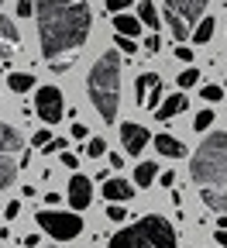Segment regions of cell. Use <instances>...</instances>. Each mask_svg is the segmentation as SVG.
I'll return each instance as SVG.
<instances>
[{
    "mask_svg": "<svg viewBox=\"0 0 227 248\" xmlns=\"http://www.w3.org/2000/svg\"><path fill=\"white\" fill-rule=\"evenodd\" d=\"M35 21H38V45L48 62H59L62 55L83 48L93 28L86 0H35Z\"/></svg>",
    "mask_w": 227,
    "mask_h": 248,
    "instance_id": "6da1fadb",
    "label": "cell"
},
{
    "mask_svg": "<svg viewBox=\"0 0 227 248\" xmlns=\"http://www.w3.org/2000/svg\"><path fill=\"white\" fill-rule=\"evenodd\" d=\"M86 93H90L93 110L100 114V121L114 124L117 121V107H121V55L117 52H104L90 66Z\"/></svg>",
    "mask_w": 227,
    "mask_h": 248,
    "instance_id": "7a4b0ae2",
    "label": "cell"
},
{
    "mask_svg": "<svg viewBox=\"0 0 227 248\" xmlns=\"http://www.w3.org/2000/svg\"><path fill=\"white\" fill-rule=\"evenodd\" d=\"M189 176L200 190H227V135L213 131L189 159Z\"/></svg>",
    "mask_w": 227,
    "mask_h": 248,
    "instance_id": "3957f363",
    "label": "cell"
},
{
    "mask_svg": "<svg viewBox=\"0 0 227 248\" xmlns=\"http://www.w3.org/2000/svg\"><path fill=\"white\" fill-rule=\"evenodd\" d=\"M107 248H179V245H176V228L166 217L145 214L124 231H117Z\"/></svg>",
    "mask_w": 227,
    "mask_h": 248,
    "instance_id": "277c9868",
    "label": "cell"
},
{
    "mask_svg": "<svg viewBox=\"0 0 227 248\" xmlns=\"http://www.w3.org/2000/svg\"><path fill=\"white\" fill-rule=\"evenodd\" d=\"M203 11H207V0H166V11L162 14H166L179 45L197 31V24L203 21Z\"/></svg>",
    "mask_w": 227,
    "mask_h": 248,
    "instance_id": "5b68a950",
    "label": "cell"
},
{
    "mask_svg": "<svg viewBox=\"0 0 227 248\" xmlns=\"http://www.w3.org/2000/svg\"><path fill=\"white\" fill-rule=\"evenodd\" d=\"M35 221L45 234H52L55 241H73L83 234V217L73 210H38Z\"/></svg>",
    "mask_w": 227,
    "mask_h": 248,
    "instance_id": "8992f818",
    "label": "cell"
},
{
    "mask_svg": "<svg viewBox=\"0 0 227 248\" xmlns=\"http://www.w3.org/2000/svg\"><path fill=\"white\" fill-rule=\"evenodd\" d=\"M35 114L45 124H59L62 114H66V100H62V90L59 86H38L35 90Z\"/></svg>",
    "mask_w": 227,
    "mask_h": 248,
    "instance_id": "52a82bcc",
    "label": "cell"
},
{
    "mask_svg": "<svg viewBox=\"0 0 227 248\" xmlns=\"http://www.w3.org/2000/svg\"><path fill=\"white\" fill-rule=\"evenodd\" d=\"M135 100H138V107H145V110H158V107H162V79H158L155 73H141V76H138V83H135Z\"/></svg>",
    "mask_w": 227,
    "mask_h": 248,
    "instance_id": "ba28073f",
    "label": "cell"
},
{
    "mask_svg": "<svg viewBox=\"0 0 227 248\" xmlns=\"http://www.w3.org/2000/svg\"><path fill=\"white\" fill-rule=\"evenodd\" d=\"M66 200L73 203V210H86V207L93 203V183H90L86 176L73 172V176H69V190H66Z\"/></svg>",
    "mask_w": 227,
    "mask_h": 248,
    "instance_id": "9c48e42d",
    "label": "cell"
},
{
    "mask_svg": "<svg viewBox=\"0 0 227 248\" xmlns=\"http://www.w3.org/2000/svg\"><path fill=\"white\" fill-rule=\"evenodd\" d=\"M148 141H151L148 128H141V124H121V145L127 155H141Z\"/></svg>",
    "mask_w": 227,
    "mask_h": 248,
    "instance_id": "30bf717a",
    "label": "cell"
},
{
    "mask_svg": "<svg viewBox=\"0 0 227 248\" xmlns=\"http://www.w3.org/2000/svg\"><path fill=\"white\" fill-rule=\"evenodd\" d=\"M21 45V35H17V24L11 17H0V62L11 59Z\"/></svg>",
    "mask_w": 227,
    "mask_h": 248,
    "instance_id": "8fae6325",
    "label": "cell"
},
{
    "mask_svg": "<svg viewBox=\"0 0 227 248\" xmlns=\"http://www.w3.org/2000/svg\"><path fill=\"white\" fill-rule=\"evenodd\" d=\"M100 193H104L110 203H124V200L135 197V183H127V179H107Z\"/></svg>",
    "mask_w": 227,
    "mask_h": 248,
    "instance_id": "7c38bea8",
    "label": "cell"
},
{
    "mask_svg": "<svg viewBox=\"0 0 227 248\" xmlns=\"http://www.w3.org/2000/svg\"><path fill=\"white\" fill-rule=\"evenodd\" d=\"M186 107H189V100H186V93L179 90V93H172V97L162 100V107L155 110V117H158V121H172V117H176V114H182Z\"/></svg>",
    "mask_w": 227,
    "mask_h": 248,
    "instance_id": "4fadbf2b",
    "label": "cell"
},
{
    "mask_svg": "<svg viewBox=\"0 0 227 248\" xmlns=\"http://www.w3.org/2000/svg\"><path fill=\"white\" fill-rule=\"evenodd\" d=\"M21 145H24L21 131L0 121V155H14V152H21Z\"/></svg>",
    "mask_w": 227,
    "mask_h": 248,
    "instance_id": "5bb4252c",
    "label": "cell"
},
{
    "mask_svg": "<svg viewBox=\"0 0 227 248\" xmlns=\"http://www.w3.org/2000/svg\"><path fill=\"white\" fill-rule=\"evenodd\" d=\"M155 152H162L166 159H182L186 155V145L172 135H155Z\"/></svg>",
    "mask_w": 227,
    "mask_h": 248,
    "instance_id": "9a60e30c",
    "label": "cell"
},
{
    "mask_svg": "<svg viewBox=\"0 0 227 248\" xmlns=\"http://www.w3.org/2000/svg\"><path fill=\"white\" fill-rule=\"evenodd\" d=\"M114 31H117V35H127V38H138V35H141V17L114 14Z\"/></svg>",
    "mask_w": 227,
    "mask_h": 248,
    "instance_id": "2e32d148",
    "label": "cell"
},
{
    "mask_svg": "<svg viewBox=\"0 0 227 248\" xmlns=\"http://www.w3.org/2000/svg\"><path fill=\"white\" fill-rule=\"evenodd\" d=\"M14 179H17V162L11 155H0V190H7Z\"/></svg>",
    "mask_w": 227,
    "mask_h": 248,
    "instance_id": "e0dca14e",
    "label": "cell"
},
{
    "mask_svg": "<svg viewBox=\"0 0 227 248\" xmlns=\"http://www.w3.org/2000/svg\"><path fill=\"white\" fill-rule=\"evenodd\" d=\"M7 86H11L14 93H28L31 86H35V76H31V73H11V76H7Z\"/></svg>",
    "mask_w": 227,
    "mask_h": 248,
    "instance_id": "ac0fdd59",
    "label": "cell"
},
{
    "mask_svg": "<svg viewBox=\"0 0 227 248\" xmlns=\"http://www.w3.org/2000/svg\"><path fill=\"white\" fill-rule=\"evenodd\" d=\"M213 31H217L213 17H203V21L197 24V31H193V42H197V45H207V42L213 38Z\"/></svg>",
    "mask_w": 227,
    "mask_h": 248,
    "instance_id": "d6986e66",
    "label": "cell"
},
{
    "mask_svg": "<svg viewBox=\"0 0 227 248\" xmlns=\"http://www.w3.org/2000/svg\"><path fill=\"white\" fill-rule=\"evenodd\" d=\"M138 17H141V24H148V28L158 31V11H155L151 0H141V4H138Z\"/></svg>",
    "mask_w": 227,
    "mask_h": 248,
    "instance_id": "ffe728a7",
    "label": "cell"
},
{
    "mask_svg": "<svg viewBox=\"0 0 227 248\" xmlns=\"http://www.w3.org/2000/svg\"><path fill=\"white\" fill-rule=\"evenodd\" d=\"M155 183V162H141L135 169V186H151Z\"/></svg>",
    "mask_w": 227,
    "mask_h": 248,
    "instance_id": "44dd1931",
    "label": "cell"
},
{
    "mask_svg": "<svg viewBox=\"0 0 227 248\" xmlns=\"http://www.w3.org/2000/svg\"><path fill=\"white\" fill-rule=\"evenodd\" d=\"M176 83H179L182 90H189V86H197V83H200V69H182V73L176 76Z\"/></svg>",
    "mask_w": 227,
    "mask_h": 248,
    "instance_id": "7402d4cb",
    "label": "cell"
},
{
    "mask_svg": "<svg viewBox=\"0 0 227 248\" xmlns=\"http://www.w3.org/2000/svg\"><path fill=\"white\" fill-rule=\"evenodd\" d=\"M86 155H90V159L107 155V141H104V138H90V141H86Z\"/></svg>",
    "mask_w": 227,
    "mask_h": 248,
    "instance_id": "603a6c76",
    "label": "cell"
},
{
    "mask_svg": "<svg viewBox=\"0 0 227 248\" xmlns=\"http://www.w3.org/2000/svg\"><path fill=\"white\" fill-rule=\"evenodd\" d=\"M200 97H203L207 104H217V100L224 97V86H213V83H207V86H200Z\"/></svg>",
    "mask_w": 227,
    "mask_h": 248,
    "instance_id": "cb8c5ba5",
    "label": "cell"
},
{
    "mask_svg": "<svg viewBox=\"0 0 227 248\" xmlns=\"http://www.w3.org/2000/svg\"><path fill=\"white\" fill-rule=\"evenodd\" d=\"M210 124H213V110H200L197 121H193V128H197V131H207Z\"/></svg>",
    "mask_w": 227,
    "mask_h": 248,
    "instance_id": "d4e9b609",
    "label": "cell"
},
{
    "mask_svg": "<svg viewBox=\"0 0 227 248\" xmlns=\"http://www.w3.org/2000/svg\"><path fill=\"white\" fill-rule=\"evenodd\" d=\"M114 42H117V48H121V52H127V55H135V52H138V45H135V38H127V35H117Z\"/></svg>",
    "mask_w": 227,
    "mask_h": 248,
    "instance_id": "484cf974",
    "label": "cell"
},
{
    "mask_svg": "<svg viewBox=\"0 0 227 248\" xmlns=\"http://www.w3.org/2000/svg\"><path fill=\"white\" fill-rule=\"evenodd\" d=\"M35 14V0H17V17H31Z\"/></svg>",
    "mask_w": 227,
    "mask_h": 248,
    "instance_id": "4316f807",
    "label": "cell"
},
{
    "mask_svg": "<svg viewBox=\"0 0 227 248\" xmlns=\"http://www.w3.org/2000/svg\"><path fill=\"white\" fill-rule=\"evenodd\" d=\"M107 217H110V221H124V217H127V210H124L121 203H110V207H107Z\"/></svg>",
    "mask_w": 227,
    "mask_h": 248,
    "instance_id": "83f0119b",
    "label": "cell"
},
{
    "mask_svg": "<svg viewBox=\"0 0 227 248\" xmlns=\"http://www.w3.org/2000/svg\"><path fill=\"white\" fill-rule=\"evenodd\" d=\"M127 7H131V0H107V11H114V14H124Z\"/></svg>",
    "mask_w": 227,
    "mask_h": 248,
    "instance_id": "f1b7e54d",
    "label": "cell"
},
{
    "mask_svg": "<svg viewBox=\"0 0 227 248\" xmlns=\"http://www.w3.org/2000/svg\"><path fill=\"white\" fill-rule=\"evenodd\" d=\"M42 152H45V155H48V152H66V138H52Z\"/></svg>",
    "mask_w": 227,
    "mask_h": 248,
    "instance_id": "f546056e",
    "label": "cell"
},
{
    "mask_svg": "<svg viewBox=\"0 0 227 248\" xmlns=\"http://www.w3.org/2000/svg\"><path fill=\"white\" fill-rule=\"evenodd\" d=\"M59 159H62V166H66V169H76V166H79V159H76L73 152H59Z\"/></svg>",
    "mask_w": 227,
    "mask_h": 248,
    "instance_id": "4dcf8cb0",
    "label": "cell"
},
{
    "mask_svg": "<svg viewBox=\"0 0 227 248\" xmlns=\"http://www.w3.org/2000/svg\"><path fill=\"white\" fill-rule=\"evenodd\" d=\"M48 141H52V131H38L35 138H31V145H35V148H45Z\"/></svg>",
    "mask_w": 227,
    "mask_h": 248,
    "instance_id": "1f68e13d",
    "label": "cell"
},
{
    "mask_svg": "<svg viewBox=\"0 0 227 248\" xmlns=\"http://www.w3.org/2000/svg\"><path fill=\"white\" fill-rule=\"evenodd\" d=\"M145 48H148L151 55H155V52L162 48V38H158V31H155V35H148V38H145Z\"/></svg>",
    "mask_w": 227,
    "mask_h": 248,
    "instance_id": "d6a6232c",
    "label": "cell"
},
{
    "mask_svg": "<svg viewBox=\"0 0 227 248\" xmlns=\"http://www.w3.org/2000/svg\"><path fill=\"white\" fill-rule=\"evenodd\" d=\"M17 214H21V203H17V200H11V203L4 207V217H7V221H14Z\"/></svg>",
    "mask_w": 227,
    "mask_h": 248,
    "instance_id": "836d02e7",
    "label": "cell"
},
{
    "mask_svg": "<svg viewBox=\"0 0 227 248\" xmlns=\"http://www.w3.org/2000/svg\"><path fill=\"white\" fill-rule=\"evenodd\" d=\"M176 59H179V62H193V48L179 45V48H176Z\"/></svg>",
    "mask_w": 227,
    "mask_h": 248,
    "instance_id": "e575fe53",
    "label": "cell"
},
{
    "mask_svg": "<svg viewBox=\"0 0 227 248\" xmlns=\"http://www.w3.org/2000/svg\"><path fill=\"white\" fill-rule=\"evenodd\" d=\"M86 135H90L86 124H73V138H86Z\"/></svg>",
    "mask_w": 227,
    "mask_h": 248,
    "instance_id": "d590c367",
    "label": "cell"
},
{
    "mask_svg": "<svg viewBox=\"0 0 227 248\" xmlns=\"http://www.w3.org/2000/svg\"><path fill=\"white\" fill-rule=\"evenodd\" d=\"M158 183H162V186H172V183H176V172H162Z\"/></svg>",
    "mask_w": 227,
    "mask_h": 248,
    "instance_id": "8d00e7d4",
    "label": "cell"
},
{
    "mask_svg": "<svg viewBox=\"0 0 227 248\" xmlns=\"http://www.w3.org/2000/svg\"><path fill=\"white\" fill-rule=\"evenodd\" d=\"M217 245H220V248H227V228H220V231H217Z\"/></svg>",
    "mask_w": 227,
    "mask_h": 248,
    "instance_id": "74e56055",
    "label": "cell"
},
{
    "mask_svg": "<svg viewBox=\"0 0 227 248\" xmlns=\"http://www.w3.org/2000/svg\"><path fill=\"white\" fill-rule=\"evenodd\" d=\"M0 69H4V62H0Z\"/></svg>",
    "mask_w": 227,
    "mask_h": 248,
    "instance_id": "f35d334b",
    "label": "cell"
},
{
    "mask_svg": "<svg viewBox=\"0 0 227 248\" xmlns=\"http://www.w3.org/2000/svg\"><path fill=\"white\" fill-rule=\"evenodd\" d=\"M0 7H4V0H0Z\"/></svg>",
    "mask_w": 227,
    "mask_h": 248,
    "instance_id": "ab89813d",
    "label": "cell"
}]
</instances>
